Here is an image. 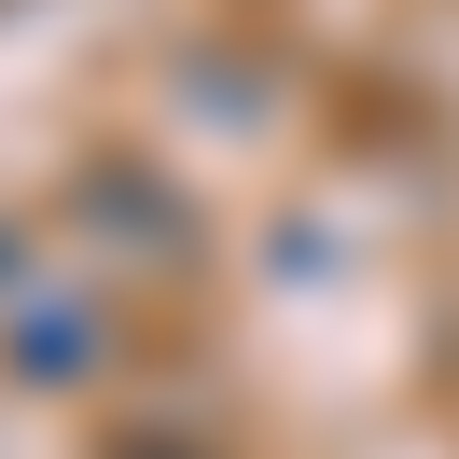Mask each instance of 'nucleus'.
<instances>
[{
  "mask_svg": "<svg viewBox=\"0 0 459 459\" xmlns=\"http://www.w3.org/2000/svg\"><path fill=\"white\" fill-rule=\"evenodd\" d=\"M112 459H209L195 431H140V446H112Z\"/></svg>",
  "mask_w": 459,
  "mask_h": 459,
  "instance_id": "f03ea898",
  "label": "nucleus"
},
{
  "mask_svg": "<svg viewBox=\"0 0 459 459\" xmlns=\"http://www.w3.org/2000/svg\"><path fill=\"white\" fill-rule=\"evenodd\" d=\"M0 362L29 376V390H84V376L112 362V320H98L84 292H29V307L0 320Z\"/></svg>",
  "mask_w": 459,
  "mask_h": 459,
  "instance_id": "f257e3e1",
  "label": "nucleus"
}]
</instances>
